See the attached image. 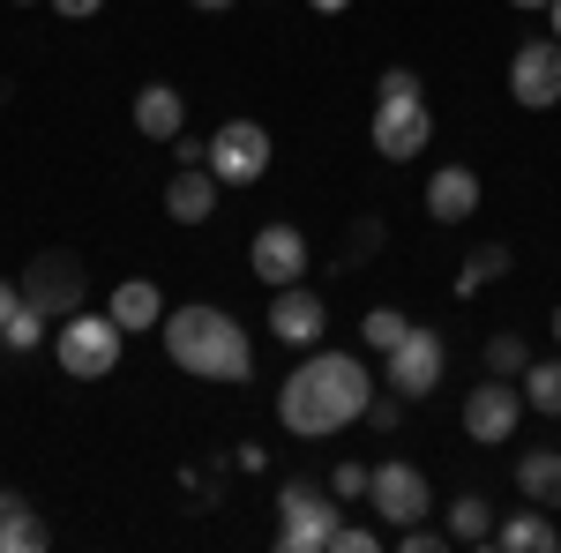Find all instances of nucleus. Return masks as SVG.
<instances>
[{
  "label": "nucleus",
  "mask_w": 561,
  "mask_h": 553,
  "mask_svg": "<svg viewBox=\"0 0 561 553\" xmlns=\"http://www.w3.org/2000/svg\"><path fill=\"white\" fill-rule=\"evenodd\" d=\"M367 404H375V375H367V359H352V352H314V359L293 367L285 389H277V419H285V434H300V441L345 434L352 419H367Z\"/></svg>",
  "instance_id": "nucleus-1"
},
{
  "label": "nucleus",
  "mask_w": 561,
  "mask_h": 553,
  "mask_svg": "<svg viewBox=\"0 0 561 553\" xmlns=\"http://www.w3.org/2000/svg\"><path fill=\"white\" fill-rule=\"evenodd\" d=\"M165 359H173L180 375H195V382H248L255 375V344H248V330L225 314V307H173L165 314Z\"/></svg>",
  "instance_id": "nucleus-2"
},
{
  "label": "nucleus",
  "mask_w": 561,
  "mask_h": 553,
  "mask_svg": "<svg viewBox=\"0 0 561 553\" xmlns=\"http://www.w3.org/2000/svg\"><path fill=\"white\" fill-rule=\"evenodd\" d=\"M121 344H128V330H121L113 314L76 307V314H60V330H53V359H60L68 382H105V375L121 367Z\"/></svg>",
  "instance_id": "nucleus-3"
},
{
  "label": "nucleus",
  "mask_w": 561,
  "mask_h": 553,
  "mask_svg": "<svg viewBox=\"0 0 561 553\" xmlns=\"http://www.w3.org/2000/svg\"><path fill=\"white\" fill-rule=\"evenodd\" d=\"M337 546V494L293 479L277 494V553H330Z\"/></svg>",
  "instance_id": "nucleus-4"
},
{
  "label": "nucleus",
  "mask_w": 561,
  "mask_h": 553,
  "mask_svg": "<svg viewBox=\"0 0 561 553\" xmlns=\"http://www.w3.org/2000/svg\"><path fill=\"white\" fill-rule=\"evenodd\" d=\"M427 142H434L427 90H382V97H375V150H382L389 165H412Z\"/></svg>",
  "instance_id": "nucleus-5"
},
{
  "label": "nucleus",
  "mask_w": 561,
  "mask_h": 553,
  "mask_svg": "<svg viewBox=\"0 0 561 553\" xmlns=\"http://www.w3.org/2000/svg\"><path fill=\"white\" fill-rule=\"evenodd\" d=\"M83 285H90V262H83V255H68V247H45V255L23 269V299L38 307L45 322L76 314V307H83Z\"/></svg>",
  "instance_id": "nucleus-6"
},
{
  "label": "nucleus",
  "mask_w": 561,
  "mask_h": 553,
  "mask_svg": "<svg viewBox=\"0 0 561 553\" xmlns=\"http://www.w3.org/2000/svg\"><path fill=\"white\" fill-rule=\"evenodd\" d=\"M442 359H449V352H442V337L412 322V330H404V337H397V344L382 352V382L397 389L404 404H420V396H427V389L442 382Z\"/></svg>",
  "instance_id": "nucleus-7"
},
{
  "label": "nucleus",
  "mask_w": 561,
  "mask_h": 553,
  "mask_svg": "<svg viewBox=\"0 0 561 553\" xmlns=\"http://www.w3.org/2000/svg\"><path fill=\"white\" fill-rule=\"evenodd\" d=\"M367 502H375V516H382V531H404V523H427L434 486H427V471H420V464H375Z\"/></svg>",
  "instance_id": "nucleus-8"
},
{
  "label": "nucleus",
  "mask_w": 561,
  "mask_h": 553,
  "mask_svg": "<svg viewBox=\"0 0 561 553\" xmlns=\"http://www.w3.org/2000/svg\"><path fill=\"white\" fill-rule=\"evenodd\" d=\"M517 419H524V382H510V375L472 382V396H465V434H472L479 449H502L517 434Z\"/></svg>",
  "instance_id": "nucleus-9"
},
{
  "label": "nucleus",
  "mask_w": 561,
  "mask_h": 553,
  "mask_svg": "<svg viewBox=\"0 0 561 553\" xmlns=\"http://www.w3.org/2000/svg\"><path fill=\"white\" fill-rule=\"evenodd\" d=\"M210 172L225 187H255L262 172H270V128L262 120H225L210 135Z\"/></svg>",
  "instance_id": "nucleus-10"
},
{
  "label": "nucleus",
  "mask_w": 561,
  "mask_h": 553,
  "mask_svg": "<svg viewBox=\"0 0 561 553\" xmlns=\"http://www.w3.org/2000/svg\"><path fill=\"white\" fill-rule=\"evenodd\" d=\"M510 97H517L524 113L561 105V38H524L510 53Z\"/></svg>",
  "instance_id": "nucleus-11"
},
{
  "label": "nucleus",
  "mask_w": 561,
  "mask_h": 553,
  "mask_svg": "<svg viewBox=\"0 0 561 553\" xmlns=\"http://www.w3.org/2000/svg\"><path fill=\"white\" fill-rule=\"evenodd\" d=\"M248 262H255V277H262V285L277 292V285H300L314 255H307V232H300V224H262V232H255V247H248Z\"/></svg>",
  "instance_id": "nucleus-12"
},
{
  "label": "nucleus",
  "mask_w": 561,
  "mask_h": 553,
  "mask_svg": "<svg viewBox=\"0 0 561 553\" xmlns=\"http://www.w3.org/2000/svg\"><path fill=\"white\" fill-rule=\"evenodd\" d=\"M322 330H330V307H322V292H307V285H277V299H270V337L314 352V344H322Z\"/></svg>",
  "instance_id": "nucleus-13"
},
{
  "label": "nucleus",
  "mask_w": 561,
  "mask_h": 553,
  "mask_svg": "<svg viewBox=\"0 0 561 553\" xmlns=\"http://www.w3.org/2000/svg\"><path fill=\"white\" fill-rule=\"evenodd\" d=\"M217 187H225V180H217L210 165H180L173 180H165V217H173V224H210Z\"/></svg>",
  "instance_id": "nucleus-14"
},
{
  "label": "nucleus",
  "mask_w": 561,
  "mask_h": 553,
  "mask_svg": "<svg viewBox=\"0 0 561 553\" xmlns=\"http://www.w3.org/2000/svg\"><path fill=\"white\" fill-rule=\"evenodd\" d=\"M135 135H142V142H173V135H187V97H180L173 83H142L135 90Z\"/></svg>",
  "instance_id": "nucleus-15"
},
{
  "label": "nucleus",
  "mask_w": 561,
  "mask_h": 553,
  "mask_svg": "<svg viewBox=\"0 0 561 553\" xmlns=\"http://www.w3.org/2000/svg\"><path fill=\"white\" fill-rule=\"evenodd\" d=\"M479 210V172L472 165H442L427 180V217L434 224H465Z\"/></svg>",
  "instance_id": "nucleus-16"
},
{
  "label": "nucleus",
  "mask_w": 561,
  "mask_h": 553,
  "mask_svg": "<svg viewBox=\"0 0 561 553\" xmlns=\"http://www.w3.org/2000/svg\"><path fill=\"white\" fill-rule=\"evenodd\" d=\"M105 314H113V322L135 337V330H165V314H173V307H165V292H158L150 277H128V285H113Z\"/></svg>",
  "instance_id": "nucleus-17"
},
{
  "label": "nucleus",
  "mask_w": 561,
  "mask_h": 553,
  "mask_svg": "<svg viewBox=\"0 0 561 553\" xmlns=\"http://www.w3.org/2000/svg\"><path fill=\"white\" fill-rule=\"evenodd\" d=\"M486 546H502V553H554L561 531H554V516H547V509H531V502H524L517 516H502V523H494V539H486Z\"/></svg>",
  "instance_id": "nucleus-18"
},
{
  "label": "nucleus",
  "mask_w": 561,
  "mask_h": 553,
  "mask_svg": "<svg viewBox=\"0 0 561 553\" xmlns=\"http://www.w3.org/2000/svg\"><path fill=\"white\" fill-rule=\"evenodd\" d=\"M517 494L531 509H561V449H524L517 457Z\"/></svg>",
  "instance_id": "nucleus-19"
},
{
  "label": "nucleus",
  "mask_w": 561,
  "mask_h": 553,
  "mask_svg": "<svg viewBox=\"0 0 561 553\" xmlns=\"http://www.w3.org/2000/svg\"><path fill=\"white\" fill-rule=\"evenodd\" d=\"M494 523H502V516H494L486 494H457V502H449V539H457V546H486Z\"/></svg>",
  "instance_id": "nucleus-20"
},
{
  "label": "nucleus",
  "mask_w": 561,
  "mask_h": 553,
  "mask_svg": "<svg viewBox=\"0 0 561 553\" xmlns=\"http://www.w3.org/2000/svg\"><path fill=\"white\" fill-rule=\"evenodd\" d=\"M517 382H524V404H531V412L561 419V359H531Z\"/></svg>",
  "instance_id": "nucleus-21"
},
{
  "label": "nucleus",
  "mask_w": 561,
  "mask_h": 553,
  "mask_svg": "<svg viewBox=\"0 0 561 553\" xmlns=\"http://www.w3.org/2000/svg\"><path fill=\"white\" fill-rule=\"evenodd\" d=\"M45 539H53V531L38 523V509H31V502H15V509L0 516V553H38Z\"/></svg>",
  "instance_id": "nucleus-22"
},
{
  "label": "nucleus",
  "mask_w": 561,
  "mask_h": 553,
  "mask_svg": "<svg viewBox=\"0 0 561 553\" xmlns=\"http://www.w3.org/2000/svg\"><path fill=\"white\" fill-rule=\"evenodd\" d=\"M494 277H510V247H502V240H486V247H472V255H465V269H457V292L472 299L479 285H494Z\"/></svg>",
  "instance_id": "nucleus-23"
},
{
  "label": "nucleus",
  "mask_w": 561,
  "mask_h": 553,
  "mask_svg": "<svg viewBox=\"0 0 561 553\" xmlns=\"http://www.w3.org/2000/svg\"><path fill=\"white\" fill-rule=\"evenodd\" d=\"M412 330V314H397V307H367V322H359V344L367 352H389V344Z\"/></svg>",
  "instance_id": "nucleus-24"
},
{
  "label": "nucleus",
  "mask_w": 561,
  "mask_h": 553,
  "mask_svg": "<svg viewBox=\"0 0 561 553\" xmlns=\"http://www.w3.org/2000/svg\"><path fill=\"white\" fill-rule=\"evenodd\" d=\"M524 367H531L524 337H510V330H502V337H486V375H510V382H517Z\"/></svg>",
  "instance_id": "nucleus-25"
},
{
  "label": "nucleus",
  "mask_w": 561,
  "mask_h": 553,
  "mask_svg": "<svg viewBox=\"0 0 561 553\" xmlns=\"http://www.w3.org/2000/svg\"><path fill=\"white\" fill-rule=\"evenodd\" d=\"M0 344H8V352H38V344H45V314L31 307V299H23V314L0 330Z\"/></svg>",
  "instance_id": "nucleus-26"
},
{
  "label": "nucleus",
  "mask_w": 561,
  "mask_h": 553,
  "mask_svg": "<svg viewBox=\"0 0 561 553\" xmlns=\"http://www.w3.org/2000/svg\"><path fill=\"white\" fill-rule=\"evenodd\" d=\"M367 479H375V464H337V471H330V494H337V502H359Z\"/></svg>",
  "instance_id": "nucleus-27"
},
{
  "label": "nucleus",
  "mask_w": 561,
  "mask_h": 553,
  "mask_svg": "<svg viewBox=\"0 0 561 553\" xmlns=\"http://www.w3.org/2000/svg\"><path fill=\"white\" fill-rule=\"evenodd\" d=\"M442 539H449V523H404V531H397V546H404V553H434Z\"/></svg>",
  "instance_id": "nucleus-28"
},
{
  "label": "nucleus",
  "mask_w": 561,
  "mask_h": 553,
  "mask_svg": "<svg viewBox=\"0 0 561 553\" xmlns=\"http://www.w3.org/2000/svg\"><path fill=\"white\" fill-rule=\"evenodd\" d=\"M367 426H375V434L404 426V396H397V389H389V396H375V404H367Z\"/></svg>",
  "instance_id": "nucleus-29"
},
{
  "label": "nucleus",
  "mask_w": 561,
  "mask_h": 553,
  "mask_svg": "<svg viewBox=\"0 0 561 553\" xmlns=\"http://www.w3.org/2000/svg\"><path fill=\"white\" fill-rule=\"evenodd\" d=\"M382 546V531H367V523H337V546L330 553H375Z\"/></svg>",
  "instance_id": "nucleus-30"
},
{
  "label": "nucleus",
  "mask_w": 561,
  "mask_h": 553,
  "mask_svg": "<svg viewBox=\"0 0 561 553\" xmlns=\"http://www.w3.org/2000/svg\"><path fill=\"white\" fill-rule=\"evenodd\" d=\"M98 8H105V0H53V15H60V23H90Z\"/></svg>",
  "instance_id": "nucleus-31"
},
{
  "label": "nucleus",
  "mask_w": 561,
  "mask_h": 553,
  "mask_svg": "<svg viewBox=\"0 0 561 553\" xmlns=\"http://www.w3.org/2000/svg\"><path fill=\"white\" fill-rule=\"evenodd\" d=\"M15 314H23V285H8V277H0V330H8Z\"/></svg>",
  "instance_id": "nucleus-32"
},
{
  "label": "nucleus",
  "mask_w": 561,
  "mask_h": 553,
  "mask_svg": "<svg viewBox=\"0 0 561 553\" xmlns=\"http://www.w3.org/2000/svg\"><path fill=\"white\" fill-rule=\"evenodd\" d=\"M307 8H314V15H345L352 0H307Z\"/></svg>",
  "instance_id": "nucleus-33"
},
{
  "label": "nucleus",
  "mask_w": 561,
  "mask_h": 553,
  "mask_svg": "<svg viewBox=\"0 0 561 553\" xmlns=\"http://www.w3.org/2000/svg\"><path fill=\"white\" fill-rule=\"evenodd\" d=\"M8 509H15V494H8V486H0V516H8Z\"/></svg>",
  "instance_id": "nucleus-34"
},
{
  "label": "nucleus",
  "mask_w": 561,
  "mask_h": 553,
  "mask_svg": "<svg viewBox=\"0 0 561 553\" xmlns=\"http://www.w3.org/2000/svg\"><path fill=\"white\" fill-rule=\"evenodd\" d=\"M510 8H554V0H510Z\"/></svg>",
  "instance_id": "nucleus-35"
},
{
  "label": "nucleus",
  "mask_w": 561,
  "mask_h": 553,
  "mask_svg": "<svg viewBox=\"0 0 561 553\" xmlns=\"http://www.w3.org/2000/svg\"><path fill=\"white\" fill-rule=\"evenodd\" d=\"M547 15H554V38H561V0H554V8H547Z\"/></svg>",
  "instance_id": "nucleus-36"
},
{
  "label": "nucleus",
  "mask_w": 561,
  "mask_h": 553,
  "mask_svg": "<svg viewBox=\"0 0 561 553\" xmlns=\"http://www.w3.org/2000/svg\"><path fill=\"white\" fill-rule=\"evenodd\" d=\"M195 8H232V0H195Z\"/></svg>",
  "instance_id": "nucleus-37"
},
{
  "label": "nucleus",
  "mask_w": 561,
  "mask_h": 553,
  "mask_svg": "<svg viewBox=\"0 0 561 553\" xmlns=\"http://www.w3.org/2000/svg\"><path fill=\"white\" fill-rule=\"evenodd\" d=\"M554 344H561V307H554Z\"/></svg>",
  "instance_id": "nucleus-38"
},
{
  "label": "nucleus",
  "mask_w": 561,
  "mask_h": 553,
  "mask_svg": "<svg viewBox=\"0 0 561 553\" xmlns=\"http://www.w3.org/2000/svg\"><path fill=\"white\" fill-rule=\"evenodd\" d=\"M15 8H31V0H15Z\"/></svg>",
  "instance_id": "nucleus-39"
}]
</instances>
